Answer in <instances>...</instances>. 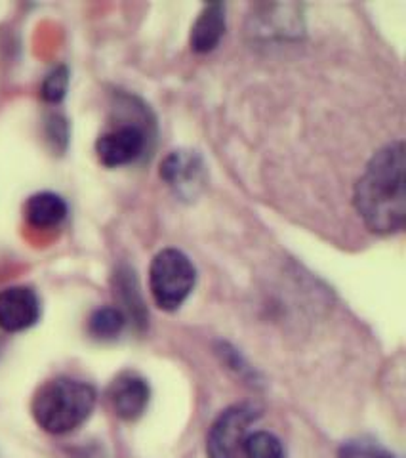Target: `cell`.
I'll list each match as a JSON object with an SVG mask.
<instances>
[{
    "label": "cell",
    "instance_id": "cell-4",
    "mask_svg": "<svg viewBox=\"0 0 406 458\" xmlns=\"http://www.w3.org/2000/svg\"><path fill=\"white\" fill-rule=\"evenodd\" d=\"M258 411L250 405H233L214 420L207 436L208 458H241L244 439L258 420Z\"/></svg>",
    "mask_w": 406,
    "mask_h": 458
},
{
    "label": "cell",
    "instance_id": "cell-11",
    "mask_svg": "<svg viewBox=\"0 0 406 458\" xmlns=\"http://www.w3.org/2000/svg\"><path fill=\"white\" fill-rule=\"evenodd\" d=\"M126 327V313L121 308H97L89 318V333L97 340L119 338Z\"/></svg>",
    "mask_w": 406,
    "mask_h": 458
},
{
    "label": "cell",
    "instance_id": "cell-2",
    "mask_svg": "<svg viewBox=\"0 0 406 458\" xmlns=\"http://www.w3.org/2000/svg\"><path fill=\"white\" fill-rule=\"evenodd\" d=\"M97 394L92 384L71 377H57L42 384L33 397L35 422L52 436L75 432L92 417Z\"/></svg>",
    "mask_w": 406,
    "mask_h": 458
},
{
    "label": "cell",
    "instance_id": "cell-7",
    "mask_svg": "<svg viewBox=\"0 0 406 458\" xmlns=\"http://www.w3.org/2000/svg\"><path fill=\"white\" fill-rule=\"evenodd\" d=\"M107 399L113 412L124 422H134L143 417L151 401V388L148 380L136 372H121L109 384Z\"/></svg>",
    "mask_w": 406,
    "mask_h": 458
},
{
    "label": "cell",
    "instance_id": "cell-13",
    "mask_svg": "<svg viewBox=\"0 0 406 458\" xmlns=\"http://www.w3.org/2000/svg\"><path fill=\"white\" fill-rule=\"evenodd\" d=\"M69 89V69L65 65H57L42 81L40 96L47 104H62Z\"/></svg>",
    "mask_w": 406,
    "mask_h": 458
},
{
    "label": "cell",
    "instance_id": "cell-5",
    "mask_svg": "<svg viewBox=\"0 0 406 458\" xmlns=\"http://www.w3.org/2000/svg\"><path fill=\"white\" fill-rule=\"evenodd\" d=\"M148 146L143 126L128 123L104 132L96 141V155L107 168H119L138 161Z\"/></svg>",
    "mask_w": 406,
    "mask_h": 458
},
{
    "label": "cell",
    "instance_id": "cell-6",
    "mask_svg": "<svg viewBox=\"0 0 406 458\" xmlns=\"http://www.w3.org/2000/svg\"><path fill=\"white\" fill-rule=\"evenodd\" d=\"M40 298L31 286H8L0 291V328L4 333H23L40 319Z\"/></svg>",
    "mask_w": 406,
    "mask_h": 458
},
{
    "label": "cell",
    "instance_id": "cell-12",
    "mask_svg": "<svg viewBox=\"0 0 406 458\" xmlns=\"http://www.w3.org/2000/svg\"><path fill=\"white\" fill-rule=\"evenodd\" d=\"M244 458H284V447L277 436L269 432H252L244 439Z\"/></svg>",
    "mask_w": 406,
    "mask_h": 458
},
{
    "label": "cell",
    "instance_id": "cell-10",
    "mask_svg": "<svg viewBox=\"0 0 406 458\" xmlns=\"http://www.w3.org/2000/svg\"><path fill=\"white\" fill-rule=\"evenodd\" d=\"M25 220L37 229H52L60 225L69 214L65 199L52 191H40L27 199Z\"/></svg>",
    "mask_w": 406,
    "mask_h": 458
},
{
    "label": "cell",
    "instance_id": "cell-14",
    "mask_svg": "<svg viewBox=\"0 0 406 458\" xmlns=\"http://www.w3.org/2000/svg\"><path fill=\"white\" fill-rule=\"evenodd\" d=\"M338 458H397L372 439H350L338 449Z\"/></svg>",
    "mask_w": 406,
    "mask_h": 458
},
{
    "label": "cell",
    "instance_id": "cell-9",
    "mask_svg": "<svg viewBox=\"0 0 406 458\" xmlns=\"http://www.w3.org/2000/svg\"><path fill=\"white\" fill-rule=\"evenodd\" d=\"M225 35V6L207 4L191 27V50L197 54L212 52Z\"/></svg>",
    "mask_w": 406,
    "mask_h": 458
},
{
    "label": "cell",
    "instance_id": "cell-1",
    "mask_svg": "<svg viewBox=\"0 0 406 458\" xmlns=\"http://www.w3.org/2000/svg\"><path fill=\"white\" fill-rule=\"evenodd\" d=\"M353 203L372 233L393 235L402 232L406 216L402 141L387 143L374 153L355 185Z\"/></svg>",
    "mask_w": 406,
    "mask_h": 458
},
{
    "label": "cell",
    "instance_id": "cell-8",
    "mask_svg": "<svg viewBox=\"0 0 406 458\" xmlns=\"http://www.w3.org/2000/svg\"><path fill=\"white\" fill-rule=\"evenodd\" d=\"M161 176L180 195L195 191L202 178V161L197 153L173 151L161 165Z\"/></svg>",
    "mask_w": 406,
    "mask_h": 458
},
{
    "label": "cell",
    "instance_id": "cell-3",
    "mask_svg": "<svg viewBox=\"0 0 406 458\" xmlns=\"http://www.w3.org/2000/svg\"><path fill=\"white\" fill-rule=\"evenodd\" d=\"M193 262L178 249L158 252L149 269V286L155 304L165 311H176L195 289Z\"/></svg>",
    "mask_w": 406,
    "mask_h": 458
}]
</instances>
